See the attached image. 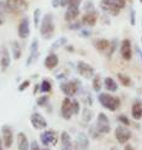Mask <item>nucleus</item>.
<instances>
[{"label":"nucleus","instance_id":"a211bd4d","mask_svg":"<svg viewBox=\"0 0 142 150\" xmlns=\"http://www.w3.org/2000/svg\"><path fill=\"white\" fill-rule=\"evenodd\" d=\"M17 149L19 150H30V142H29V139L25 135V133L22 132H20L17 134Z\"/></svg>","mask_w":142,"mask_h":150},{"label":"nucleus","instance_id":"c03bdc74","mask_svg":"<svg viewBox=\"0 0 142 150\" xmlns=\"http://www.w3.org/2000/svg\"><path fill=\"white\" fill-rule=\"evenodd\" d=\"M92 10H94L93 3H92V1H88V3L85 4V13H87V11H92Z\"/></svg>","mask_w":142,"mask_h":150},{"label":"nucleus","instance_id":"a18cd8bd","mask_svg":"<svg viewBox=\"0 0 142 150\" xmlns=\"http://www.w3.org/2000/svg\"><path fill=\"white\" fill-rule=\"evenodd\" d=\"M57 6H61V0H52V8H57Z\"/></svg>","mask_w":142,"mask_h":150},{"label":"nucleus","instance_id":"412c9836","mask_svg":"<svg viewBox=\"0 0 142 150\" xmlns=\"http://www.w3.org/2000/svg\"><path fill=\"white\" fill-rule=\"evenodd\" d=\"M131 114L135 120H140L142 118V102L141 100H135L131 108Z\"/></svg>","mask_w":142,"mask_h":150},{"label":"nucleus","instance_id":"473e14b6","mask_svg":"<svg viewBox=\"0 0 142 150\" xmlns=\"http://www.w3.org/2000/svg\"><path fill=\"white\" fill-rule=\"evenodd\" d=\"M89 134H90V137H92V138H94V139L100 138V135H101V133L99 132V129L97 128V125L90 127V129H89Z\"/></svg>","mask_w":142,"mask_h":150},{"label":"nucleus","instance_id":"c9c22d12","mask_svg":"<svg viewBox=\"0 0 142 150\" xmlns=\"http://www.w3.org/2000/svg\"><path fill=\"white\" fill-rule=\"evenodd\" d=\"M47 102H48V96H41V97L37 98V105L40 107H45L47 104Z\"/></svg>","mask_w":142,"mask_h":150},{"label":"nucleus","instance_id":"09e8293b","mask_svg":"<svg viewBox=\"0 0 142 150\" xmlns=\"http://www.w3.org/2000/svg\"><path fill=\"white\" fill-rule=\"evenodd\" d=\"M124 150H135V149H134L132 145H130V144H126L125 148H124Z\"/></svg>","mask_w":142,"mask_h":150},{"label":"nucleus","instance_id":"37998d69","mask_svg":"<svg viewBox=\"0 0 142 150\" xmlns=\"http://www.w3.org/2000/svg\"><path fill=\"white\" fill-rule=\"evenodd\" d=\"M79 34H80V37H89L92 33H90L89 30H82Z\"/></svg>","mask_w":142,"mask_h":150},{"label":"nucleus","instance_id":"393cba45","mask_svg":"<svg viewBox=\"0 0 142 150\" xmlns=\"http://www.w3.org/2000/svg\"><path fill=\"white\" fill-rule=\"evenodd\" d=\"M77 144L79 145V149H87L89 145V140L84 133H79L77 138Z\"/></svg>","mask_w":142,"mask_h":150},{"label":"nucleus","instance_id":"8fccbe9b","mask_svg":"<svg viewBox=\"0 0 142 150\" xmlns=\"http://www.w3.org/2000/svg\"><path fill=\"white\" fill-rule=\"evenodd\" d=\"M4 143H3V140H1V139H0V150H4Z\"/></svg>","mask_w":142,"mask_h":150},{"label":"nucleus","instance_id":"a19ab883","mask_svg":"<svg viewBox=\"0 0 142 150\" xmlns=\"http://www.w3.org/2000/svg\"><path fill=\"white\" fill-rule=\"evenodd\" d=\"M135 10L134 9H131V11H130V23H131V25H135L136 24V19H135Z\"/></svg>","mask_w":142,"mask_h":150},{"label":"nucleus","instance_id":"5701e85b","mask_svg":"<svg viewBox=\"0 0 142 150\" xmlns=\"http://www.w3.org/2000/svg\"><path fill=\"white\" fill-rule=\"evenodd\" d=\"M61 143H62L63 149H66V150H72V148H73L72 138H71V135H69V134H68L67 132H62V134H61Z\"/></svg>","mask_w":142,"mask_h":150},{"label":"nucleus","instance_id":"cd10ccee","mask_svg":"<svg viewBox=\"0 0 142 150\" xmlns=\"http://www.w3.org/2000/svg\"><path fill=\"white\" fill-rule=\"evenodd\" d=\"M80 3H82V0H61V6H63V8H73V6L79 8Z\"/></svg>","mask_w":142,"mask_h":150},{"label":"nucleus","instance_id":"2eb2a0df","mask_svg":"<svg viewBox=\"0 0 142 150\" xmlns=\"http://www.w3.org/2000/svg\"><path fill=\"white\" fill-rule=\"evenodd\" d=\"M17 33L20 39H27L30 36V20L29 18H22L19 24Z\"/></svg>","mask_w":142,"mask_h":150},{"label":"nucleus","instance_id":"a878e982","mask_svg":"<svg viewBox=\"0 0 142 150\" xmlns=\"http://www.w3.org/2000/svg\"><path fill=\"white\" fill-rule=\"evenodd\" d=\"M13 57L15 58V60H19V58H21V56H22V49H21V46L19 42L14 41L13 42Z\"/></svg>","mask_w":142,"mask_h":150},{"label":"nucleus","instance_id":"49530a36","mask_svg":"<svg viewBox=\"0 0 142 150\" xmlns=\"http://www.w3.org/2000/svg\"><path fill=\"white\" fill-rule=\"evenodd\" d=\"M80 26H82V25H80L79 23H77V24H72V25L69 26V29H72V30H76V29H77V30H78V29H80Z\"/></svg>","mask_w":142,"mask_h":150},{"label":"nucleus","instance_id":"2f4dec72","mask_svg":"<svg viewBox=\"0 0 142 150\" xmlns=\"http://www.w3.org/2000/svg\"><path fill=\"white\" fill-rule=\"evenodd\" d=\"M34 24L37 28L41 24V9H35L34 11Z\"/></svg>","mask_w":142,"mask_h":150},{"label":"nucleus","instance_id":"aec40b11","mask_svg":"<svg viewBox=\"0 0 142 150\" xmlns=\"http://www.w3.org/2000/svg\"><path fill=\"white\" fill-rule=\"evenodd\" d=\"M110 42L111 41H109L106 39H98V40L94 41V47H95L99 52H105L106 53L109 51Z\"/></svg>","mask_w":142,"mask_h":150},{"label":"nucleus","instance_id":"f8f14e48","mask_svg":"<svg viewBox=\"0 0 142 150\" xmlns=\"http://www.w3.org/2000/svg\"><path fill=\"white\" fill-rule=\"evenodd\" d=\"M97 128L99 129L101 134H108L110 132V122H109V118L106 117V114L104 113H99L98 114V119H97Z\"/></svg>","mask_w":142,"mask_h":150},{"label":"nucleus","instance_id":"39448f33","mask_svg":"<svg viewBox=\"0 0 142 150\" xmlns=\"http://www.w3.org/2000/svg\"><path fill=\"white\" fill-rule=\"evenodd\" d=\"M80 82L78 79H73V81H64L59 84V88L63 92V94H66V97H74L77 92L79 91Z\"/></svg>","mask_w":142,"mask_h":150},{"label":"nucleus","instance_id":"5fc2aeb1","mask_svg":"<svg viewBox=\"0 0 142 150\" xmlns=\"http://www.w3.org/2000/svg\"><path fill=\"white\" fill-rule=\"evenodd\" d=\"M62 150H66V149H62Z\"/></svg>","mask_w":142,"mask_h":150},{"label":"nucleus","instance_id":"ddd939ff","mask_svg":"<svg viewBox=\"0 0 142 150\" xmlns=\"http://www.w3.org/2000/svg\"><path fill=\"white\" fill-rule=\"evenodd\" d=\"M120 53L125 61H130L132 58V47H131V41L129 39H124L120 45Z\"/></svg>","mask_w":142,"mask_h":150},{"label":"nucleus","instance_id":"b1692460","mask_svg":"<svg viewBox=\"0 0 142 150\" xmlns=\"http://www.w3.org/2000/svg\"><path fill=\"white\" fill-rule=\"evenodd\" d=\"M104 87L108 92H116L118 91V83L115 82V79L111 78V77H106L104 79Z\"/></svg>","mask_w":142,"mask_h":150},{"label":"nucleus","instance_id":"72a5a7b5","mask_svg":"<svg viewBox=\"0 0 142 150\" xmlns=\"http://www.w3.org/2000/svg\"><path fill=\"white\" fill-rule=\"evenodd\" d=\"M63 45H67V39L66 37H61V39H58L56 42H53V45H52V50L59 49V47L63 46Z\"/></svg>","mask_w":142,"mask_h":150},{"label":"nucleus","instance_id":"9d476101","mask_svg":"<svg viewBox=\"0 0 142 150\" xmlns=\"http://www.w3.org/2000/svg\"><path fill=\"white\" fill-rule=\"evenodd\" d=\"M61 114L62 118L66 120H69L73 114V108H72V99L71 97H64L62 100V105H61Z\"/></svg>","mask_w":142,"mask_h":150},{"label":"nucleus","instance_id":"79ce46f5","mask_svg":"<svg viewBox=\"0 0 142 150\" xmlns=\"http://www.w3.org/2000/svg\"><path fill=\"white\" fill-rule=\"evenodd\" d=\"M30 150H41V148H40V144L37 143V142H32L31 143V145H30Z\"/></svg>","mask_w":142,"mask_h":150},{"label":"nucleus","instance_id":"1a4fd4ad","mask_svg":"<svg viewBox=\"0 0 142 150\" xmlns=\"http://www.w3.org/2000/svg\"><path fill=\"white\" fill-rule=\"evenodd\" d=\"M30 122H31V124H32L34 129H36V130H43V129H46V128H47V125H48V123H47L46 118L42 115L41 113H34V114H31Z\"/></svg>","mask_w":142,"mask_h":150},{"label":"nucleus","instance_id":"f3484780","mask_svg":"<svg viewBox=\"0 0 142 150\" xmlns=\"http://www.w3.org/2000/svg\"><path fill=\"white\" fill-rule=\"evenodd\" d=\"M43 65H45V68H47V69H55L59 65V58L56 53H50V55L46 56Z\"/></svg>","mask_w":142,"mask_h":150},{"label":"nucleus","instance_id":"f03ea898","mask_svg":"<svg viewBox=\"0 0 142 150\" xmlns=\"http://www.w3.org/2000/svg\"><path fill=\"white\" fill-rule=\"evenodd\" d=\"M126 0H101L100 6L104 13L113 16H118L120 11L125 8Z\"/></svg>","mask_w":142,"mask_h":150},{"label":"nucleus","instance_id":"0eeeda50","mask_svg":"<svg viewBox=\"0 0 142 150\" xmlns=\"http://www.w3.org/2000/svg\"><path fill=\"white\" fill-rule=\"evenodd\" d=\"M131 137H132V134H131L130 129L126 128V125H118L115 128V138L120 144H126L131 139Z\"/></svg>","mask_w":142,"mask_h":150},{"label":"nucleus","instance_id":"f257e3e1","mask_svg":"<svg viewBox=\"0 0 142 150\" xmlns=\"http://www.w3.org/2000/svg\"><path fill=\"white\" fill-rule=\"evenodd\" d=\"M55 30H56V26H55L53 15L51 13L46 14L45 16L42 18L41 24H40V34L42 36V39H45V40L52 39L55 35Z\"/></svg>","mask_w":142,"mask_h":150},{"label":"nucleus","instance_id":"20e7f679","mask_svg":"<svg viewBox=\"0 0 142 150\" xmlns=\"http://www.w3.org/2000/svg\"><path fill=\"white\" fill-rule=\"evenodd\" d=\"M8 11L11 14H24L27 11L29 3L26 0H5Z\"/></svg>","mask_w":142,"mask_h":150},{"label":"nucleus","instance_id":"e433bc0d","mask_svg":"<svg viewBox=\"0 0 142 150\" xmlns=\"http://www.w3.org/2000/svg\"><path fill=\"white\" fill-rule=\"evenodd\" d=\"M116 45H118V40H113L111 42H110V47H109V51L106 52V55L110 57L114 53L115 49H116Z\"/></svg>","mask_w":142,"mask_h":150},{"label":"nucleus","instance_id":"c756f323","mask_svg":"<svg viewBox=\"0 0 142 150\" xmlns=\"http://www.w3.org/2000/svg\"><path fill=\"white\" fill-rule=\"evenodd\" d=\"M93 89L98 93L100 92V89H101V77H100V74H95V76L93 77Z\"/></svg>","mask_w":142,"mask_h":150},{"label":"nucleus","instance_id":"3c124183","mask_svg":"<svg viewBox=\"0 0 142 150\" xmlns=\"http://www.w3.org/2000/svg\"><path fill=\"white\" fill-rule=\"evenodd\" d=\"M110 150H119V149H118V148H115V146H114V148H111V149H110Z\"/></svg>","mask_w":142,"mask_h":150},{"label":"nucleus","instance_id":"4468645a","mask_svg":"<svg viewBox=\"0 0 142 150\" xmlns=\"http://www.w3.org/2000/svg\"><path fill=\"white\" fill-rule=\"evenodd\" d=\"M1 134H3V143L5 148H11L14 143V134L11 127L9 125H3L1 127Z\"/></svg>","mask_w":142,"mask_h":150},{"label":"nucleus","instance_id":"4be33fe9","mask_svg":"<svg viewBox=\"0 0 142 150\" xmlns=\"http://www.w3.org/2000/svg\"><path fill=\"white\" fill-rule=\"evenodd\" d=\"M0 65H1L3 71H6L8 67L10 66V53L5 46L1 47V60H0Z\"/></svg>","mask_w":142,"mask_h":150},{"label":"nucleus","instance_id":"6ab92c4d","mask_svg":"<svg viewBox=\"0 0 142 150\" xmlns=\"http://www.w3.org/2000/svg\"><path fill=\"white\" fill-rule=\"evenodd\" d=\"M79 8L77 6H73V8H67V11L64 14V19L68 23H73V21H76L79 16Z\"/></svg>","mask_w":142,"mask_h":150},{"label":"nucleus","instance_id":"ea45409f","mask_svg":"<svg viewBox=\"0 0 142 150\" xmlns=\"http://www.w3.org/2000/svg\"><path fill=\"white\" fill-rule=\"evenodd\" d=\"M30 87V81H29V79H25V81H22V82H21V84L19 86V91H20V92H24V91L26 89V88H29Z\"/></svg>","mask_w":142,"mask_h":150},{"label":"nucleus","instance_id":"423d86ee","mask_svg":"<svg viewBox=\"0 0 142 150\" xmlns=\"http://www.w3.org/2000/svg\"><path fill=\"white\" fill-rule=\"evenodd\" d=\"M40 140L45 146H55L57 142H58V135H57V133L55 130L47 129L41 133Z\"/></svg>","mask_w":142,"mask_h":150},{"label":"nucleus","instance_id":"dca6fc26","mask_svg":"<svg viewBox=\"0 0 142 150\" xmlns=\"http://www.w3.org/2000/svg\"><path fill=\"white\" fill-rule=\"evenodd\" d=\"M97 20H98V13L95 10L87 11L82 18V25L88 26V28H93V26L97 24Z\"/></svg>","mask_w":142,"mask_h":150},{"label":"nucleus","instance_id":"f704fd0d","mask_svg":"<svg viewBox=\"0 0 142 150\" xmlns=\"http://www.w3.org/2000/svg\"><path fill=\"white\" fill-rule=\"evenodd\" d=\"M72 108H73V114L77 115L80 112V104L77 99H72Z\"/></svg>","mask_w":142,"mask_h":150},{"label":"nucleus","instance_id":"58836bf2","mask_svg":"<svg viewBox=\"0 0 142 150\" xmlns=\"http://www.w3.org/2000/svg\"><path fill=\"white\" fill-rule=\"evenodd\" d=\"M118 120L121 123V124L126 125V127H129V125L131 124L130 120H129V118H127V117H125V115H119V117H118Z\"/></svg>","mask_w":142,"mask_h":150},{"label":"nucleus","instance_id":"6e6552de","mask_svg":"<svg viewBox=\"0 0 142 150\" xmlns=\"http://www.w3.org/2000/svg\"><path fill=\"white\" fill-rule=\"evenodd\" d=\"M77 69H78V73L80 74L82 77L84 78H93L95 76V71H94V68L89 65V63L84 62V61H78L77 62Z\"/></svg>","mask_w":142,"mask_h":150},{"label":"nucleus","instance_id":"de8ad7c7","mask_svg":"<svg viewBox=\"0 0 142 150\" xmlns=\"http://www.w3.org/2000/svg\"><path fill=\"white\" fill-rule=\"evenodd\" d=\"M136 52H137V56L141 58V61H142V50H141L140 46H136Z\"/></svg>","mask_w":142,"mask_h":150},{"label":"nucleus","instance_id":"864d4df0","mask_svg":"<svg viewBox=\"0 0 142 150\" xmlns=\"http://www.w3.org/2000/svg\"><path fill=\"white\" fill-rule=\"evenodd\" d=\"M140 3H142V0H140Z\"/></svg>","mask_w":142,"mask_h":150},{"label":"nucleus","instance_id":"7c9ffc66","mask_svg":"<svg viewBox=\"0 0 142 150\" xmlns=\"http://www.w3.org/2000/svg\"><path fill=\"white\" fill-rule=\"evenodd\" d=\"M118 78H119V81H120V83H121L124 87H130L131 86V78L129 77V76H126V74H124V73H118Z\"/></svg>","mask_w":142,"mask_h":150},{"label":"nucleus","instance_id":"9b49d317","mask_svg":"<svg viewBox=\"0 0 142 150\" xmlns=\"http://www.w3.org/2000/svg\"><path fill=\"white\" fill-rule=\"evenodd\" d=\"M38 40L35 39L32 40L30 45V55L27 57V60H26V66H31L34 62L37 61V58L40 56V52H38Z\"/></svg>","mask_w":142,"mask_h":150},{"label":"nucleus","instance_id":"7ed1b4c3","mask_svg":"<svg viewBox=\"0 0 142 150\" xmlns=\"http://www.w3.org/2000/svg\"><path fill=\"white\" fill-rule=\"evenodd\" d=\"M98 100L104 108H106L108 110L115 112L116 109H119L120 104H121V100L119 97H115L109 93H100L98 96Z\"/></svg>","mask_w":142,"mask_h":150},{"label":"nucleus","instance_id":"c85d7f7f","mask_svg":"<svg viewBox=\"0 0 142 150\" xmlns=\"http://www.w3.org/2000/svg\"><path fill=\"white\" fill-rule=\"evenodd\" d=\"M52 89V84H51V81L50 79H43L40 84V91L41 93H50Z\"/></svg>","mask_w":142,"mask_h":150},{"label":"nucleus","instance_id":"bb28decb","mask_svg":"<svg viewBox=\"0 0 142 150\" xmlns=\"http://www.w3.org/2000/svg\"><path fill=\"white\" fill-rule=\"evenodd\" d=\"M6 4H5V0H0V26L4 25L5 20H6Z\"/></svg>","mask_w":142,"mask_h":150},{"label":"nucleus","instance_id":"603ef678","mask_svg":"<svg viewBox=\"0 0 142 150\" xmlns=\"http://www.w3.org/2000/svg\"><path fill=\"white\" fill-rule=\"evenodd\" d=\"M43 150H50V149H46V148H45V149H43Z\"/></svg>","mask_w":142,"mask_h":150},{"label":"nucleus","instance_id":"4c0bfd02","mask_svg":"<svg viewBox=\"0 0 142 150\" xmlns=\"http://www.w3.org/2000/svg\"><path fill=\"white\" fill-rule=\"evenodd\" d=\"M92 119V112L89 110L88 108H84L83 109V120L84 122H89Z\"/></svg>","mask_w":142,"mask_h":150}]
</instances>
